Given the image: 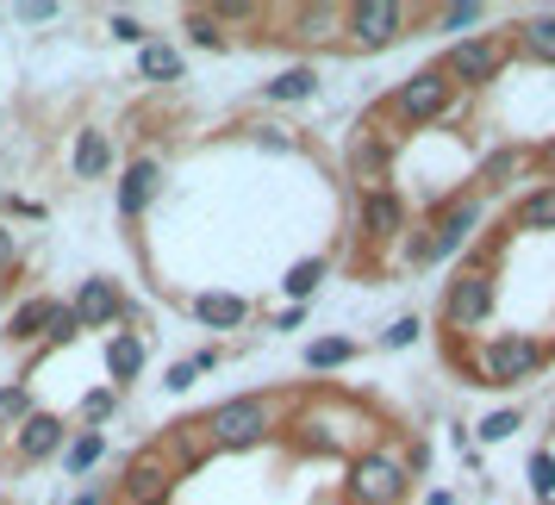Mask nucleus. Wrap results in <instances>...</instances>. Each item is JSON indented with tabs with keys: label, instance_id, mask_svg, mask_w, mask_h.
<instances>
[{
	"label": "nucleus",
	"instance_id": "obj_9",
	"mask_svg": "<svg viewBox=\"0 0 555 505\" xmlns=\"http://www.w3.org/2000/svg\"><path fill=\"white\" fill-rule=\"evenodd\" d=\"M475 225H480V200H450L443 212H437L430 237H425L430 262H437V256H455L462 244H468V237H475Z\"/></svg>",
	"mask_w": 555,
	"mask_h": 505
},
{
	"label": "nucleus",
	"instance_id": "obj_6",
	"mask_svg": "<svg viewBox=\"0 0 555 505\" xmlns=\"http://www.w3.org/2000/svg\"><path fill=\"white\" fill-rule=\"evenodd\" d=\"M443 319H450V331H480L487 325V319H493V275H480V269L455 275L450 294H443Z\"/></svg>",
	"mask_w": 555,
	"mask_h": 505
},
{
	"label": "nucleus",
	"instance_id": "obj_39",
	"mask_svg": "<svg viewBox=\"0 0 555 505\" xmlns=\"http://www.w3.org/2000/svg\"><path fill=\"white\" fill-rule=\"evenodd\" d=\"M69 505H101V493H81V500H69Z\"/></svg>",
	"mask_w": 555,
	"mask_h": 505
},
{
	"label": "nucleus",
	"instance_id": "obj_36",
	"mask_svg": "<svg viewBox=\"0 0 555 505\" xmlns=\"http://www.w3.org/2000/svg\"><path fill=\"white\" fill-rule=\"evenodd\" d=\"M113 38H119V44H151V31L138 26L131 13H113Z\"/></svg>",
	"mask_w": 555,
	"mask_h": 505
},
{
	"label": "nucleus",
	"instance_id": "obj_5",
	"mask_svg": "<svg viewBox=\"0 0 555 505\" xmlns=\"http://www.w3.org/2000/svg\"><path fill=\"white\" fill-rule=\"evenodd\" d=\"M455 101V88L443 69H418V76L400 81V94H393V113H400L405 126H430V119H443Z\"/></svg>",
	"mask_w": 555,
	"mask_h": 505
},
{
	"label": "nucleus",
	"instance_id": "obj_11",
	"mask_svg": "<svg viewBox=\"0 0 555 505\" xmlns=\"http://www.w3.org/2000/svg\"><path fill=\"white\" fill-rule=\"evenodd\" d=\"M69 312H76V325L81 331H101V325H113V319H119V312H126V300H119V287H113V281H81V294H76V306H69Z\"/></svg>",
	"mask_w": 555,
	"mask_h": 505
},
{
	"label": "nucleus",
	"instance_id": "obj_40",
	"mask_svg": "<svg viewBox=\"0 0 555 505\" xmlns=\"http://www.w3.org/2000/svg\"><path fill=\"white\" fill-rule=\"evenodd\" d=\"M550 169H555V144H550Z\"/></svg>",
	"mask_w": 555,
	"mask_h": 505
},
{
	"label": "nucleus",
	"instance_id": "obj_15",
	"mask_svg": "<svg viewBox=\"0 0 555 505\" xmlns=\"http://www.w3.org/2000/svg\"><path fill=\"white\" fill-rule=\"evenodd\" d=\"M194 319H201L206 331H237L250 319V300H237V294H201V300H194Z\"/></svg>",
	"mask_w": 555,
	"mask_h": 505
},
{
	"label": "nucleus",
	"instance_id": "obj_34",
	"mask_svg": "<svg viewBox=\"0 0 555 505\" xmlns=\"http://www.w3.org/2000/svg\"><path fill=\"white\" fill-rule=\"evenodd\" d=\"M0 418H13V425H26L31 418V393L26 387H0Z\"/></svg>",
	"mask_w": 555,
	"mask_h": 505
},
{
	"label": "nucleus",
	"instance_id": "obj_3",
	"mask_svg": "<svg viewBox=\"0 0 555 505\" xmlns=\"http://www.w3.org/2000/svg\"><path fill=\"white\" fill-rule=\"evenodd\" d=\"M405 500V462L400 455H356L350 462V505H400Z\"/></svg>",
	"mask_w": 555,
	"mask_h": 505
},
{
	"label": "nucleus",
	"instance_id": "obj_32",
	"mask_svg": "<svg viewBox=\"0 0 555 505\" xmlns=\"http://www.w3.org/2000/svg\"><path fill=\"white\" fill-rule=\"evenodd\" d=\"M518 425H525V418H518V405H512V412H487V418H480V443H505Z\"/></svg>",
	"mask_w": 555,
	"mask_h": 505
},
{
	"label": "nucleus",
	"instance_id": "obj_16",
	"mask_svg": "<svg viewBox=\"0 0 555 505\" xmlns=\"http://www.w3.org/2000/svg\"><path fill=\"white\" fill-rule=\"evenodd\" d=\"M113 169V144H106V131L81 126L76 131V181H101Z\"/></svg>",
	"mask_w": 555,
	"mask_h": 505
},
{
	"label": "nucleus",
	"instance_id": "obj_26",
	"mask_svg": "<svg viewBox=\"0 0 555 505\" xmlns=\"http://www.w3.org/2000/svg\"><path fill=\"white\" fill-rule=\"evenodd\" d=\"M101 450H106V437H101V430H81L76 443L63 450V468H69V475H88V468L101 462Z\"/></svg>",
	"mask_w": 555,
	"mask_h": 505
},
{
	"label": "nucleus",
	"instance_id": "obj_29",
	"mask_svg": "<svg viewBox=\"0 0 555 505\" xmlns=\"http://www.w3.org/2000/svg\"><path fill=\"white\" fill-rule=\"evenodd\" d=\"M530 487H537V500H543V505L555 500V455H550V450L530 455Z\"/></svg>",
	"mask_w": 555,
	"mask_h": 505
},
{
	"label": "nucleus",
	"instance_id": "obj_21",
	"mask_svg": "<svg viewBox=\"0 0 555 505\" xmlns=\"http://www.w3.org/2000/svg\"><path fill=\"white\" fill-rule=\"evenodd\" d=\"M106 368H113V387L119 380H138L144 375V344L131 331H113V350H106Z\"/></svg>",
	"mask_w": 555,
	"mask_h": 505
},
{
	"label": "nucleus",
	"instance_id": "obj_31",
	"mask_svg": "<svg viewBox=\"0 0 555 505\" xmlns=\"http://www.w3.org/2000/svg\"><path fill=\"white\" fill-rule=\"evenodd\" d=\"M113 412H119V387H94V393L81 400V418H88V425H101Z\"/></svg>",
	"mask_w": 555,
	"mask_h": 505
},
{
	"label": "nucleus",
	"instance_id": "obj_13",
	"mask_svg": "<svg viewBox=\"0 0 555 505\" xmlns=\"http://www.w3.org/2000/svg\"><path fill=\"white\" fill-rule=\"evenodd\" d=\"M63 437H69V430H63V418H56V412H31L26 425L13 430V443H20V455H26V462L63 455Z\"/></svg>",
	"mask_w": 555,
	"mask_h": 505
},
{
	"label": "nucleus",
	"instance_id": "obj_18",
	"mask_svg": "<svg viewBox=\"0 0 555 505\" xmlns=\"http://www.w3.org/2000/svg\"><path fill=\"white\" fill-rule=\"evenodd\" d=\"M512 225L518 231H555V181L550 187H530L525 200L512 206Z\"/></svg>",
	"mask_w": 555,
	"mask_h": 505
},
{
	"label": "nucleus",
	"instance_id": "obj_8",
	"mask_svg": "<svg viewBox=\"0 0 555 505\" xmlns=\"http://www.w3.org/2000/svg\"><path fill=\"white\" fill-rule=\"evenodd\" d=\"M169 493H176V468H169L156 450L131 455L126 480H119V500L126 505H169Z\"/></svg>",
	"mask_w": 555,
	"mask_h": 505
},
{
	"label": "nucleus",
	"instance_id": "obj_33",
	"mask_svg": "<svg viewBox=\"0 0 555 505\" xmlns=\"http://www.w3.org/2000/svg\"><path fill=\"white\" fill-rule=\"evenodd\" d=\"M188 31H194V44H206V51H225V31H219L212 13H188Z\"/></svg>",
	"mask_w": 555,
	"mask_h": 505
},
{
	"label": "nucleus",
	"instance_id": "obj_35",
	"mask_svg": "<svg viewBox=\"0 0 555 505\" xmlns=\"http://www.w3.org/2000/svg\"><path fill=\"white\" fill-rule=\"evenodd\" d=\"M76 312H69V306L56 300V312H51V325H44V337H51V344H69V337H76Z\"/></svg>",
	"mask_w": 555,
	"mask_h": 505
},
{
	"label": "nucleus",
	"instance_id": "obj_12",
	"mask_svg": "<svg viewBox=\"0 0 555 505\" xmlns=\"http://www.w3.org/2000/svg\"><path fill=\"white\" fill-rule=\"evenodd\" d=\"M156 187H163V163H156V156H138L126 176H119V212L138 219V212L156 200Z\"/></svg>",
	"mask_w": 555,
	"mask_h": 505
},
{
	"label": "nucleus",
	"instance_id": "obj_41",
	"mask_svg": "<svg viewBox=\"0 0 555 505\" xmlns=\"http://www.w3.org/2000/svg\"><path fill=\"white\" fill-rule=\"evenodd\" d=\"M0 450H7V430H0Z\"/></svg>",
	"mask_w": 555,
	"mask_h": 505
},
{
	"label": "nucleus",
	"instance_id": "obj_38",
	"mask_svg": "<svg viewBox=\"0 0 555 505\" xmlns=\"http://www.w3.org/2000/svg\"><path fill=\"white\" fill-rule=\"evenodd\" d=\"M194 362H176V368H169V380H163V387H176V393H188V387H194Z\"/></svg>",
	"mask_w": 555,
	"mask_h": 505
},
{
	"label": "nucleus",
	"instance_id": "obj_14",
	"mask_svg": "<svg viewBox=\"0 0 555 505\" xmlns=\"http://www.w3.org/2000/svg\"><path fill=\"white\" fill-rule=\"evenodd\" d=\"M294 38H306V44H331V38H344V7H331V0L300 7V13H294Z\"/></svg>",
	"mask_w": 555,
	"mask_h": 505
},
{
	"label": "nucleus",
	"instance_id": "obj_25",
	"mask_svg": "<svg viewBox=\"0 0 555 505\" xmlns=\"http://www.w3.org/2000/svg\"><path fill=\"white\" fill-rule=\"evenodd\" d=\"M319 281H325V262H319V256H306V262L287 269L281 287H287V300H312V294H319Z\"/></svg>",
	"mask_w": 555,
	"mask_h": 505
},
{
	"label": "nucleus",
	"instance_id": "obj_7",
	"mask_svg": "<svg viewBox=\"0 0 555 505\" xmlns=\"http://www.w3.org/2000/svg\"><path fill=\"white\" fill-rule=\"evenodd\" d=\"M443 76H450V88L462 81V88H487V81L505 69V44L500 38H462L450 51V63H437Z\"/></svg>",
	"mask_w": 555,
	"mask_h": 505
},
{
	"label": "nucleus",
	"instance_id": "obj_1",
	"mask_svg": "<svg viewBox=\"0 0 555 505\" xmlns=\"http://www.w3.org/2000/svg\"><path fill=\"white\" fill-rule=\"evenodd\" d=\"M201 430H206L212 450H250V443H262V437L275 430V405L256 400V393H244V400L212 405V412L201 418Z\"/></svg>",
	"mask_w": 555,
	"mask_h": 505
},
{
	"label": "nucleus",
	"instance_id": "obj_10",
	"mask_svg": "<svg viewBox=\"0 0 555 505\" xmlns=\"http://www.w3.org/2000/svg\"><path fill=\"white\" fill-rule=\"evenodd\" d=\"M356 212H362V231H369L375 244H387V237H400V231H405V206H400L393 187H362Z\"/></svg>",
	"mask_w": 555,
	"mask_h": 505
},
{
	"label": "nucleus",
	"instance_id": "obj_23",
	"mask_svg": "<svg viewBox=\"0 0 555 505\" xmlns=\"http://www.w3.org/2000/svg\"><path fill=\"white\" fill-rule=\"evenodd\" d=\"M344 362H356V344H350V337H319V344H306V368H319V375L344 368Z\"/></svg>",
	"mask_w": 555,
	"mask_h": 505
},
{
	"label": "nucleus",
	"instance_id": "obj_19",
	"mask_svg": "<svg viewBox=\"0 0 555 505\" xmlns=\"http://www.w3.org/2000/svg\"><path fill=\"white\" fill-rule=\"evenodd\" d=\"M51 312H56V300H26V306H13V319H7V337L13 344H31V337H44V325H51Z\"/></svg>",
	"mask_w": 555,
	"mask_h": 505
},
{
	"label": "nucleus",
	"instance_id": "obj_2",
	"mask_svg": "<svg viewBox=\"0 0 555 505\" xmlns=\"http://www.w3.org/2000/svg\"><path fill=\"white\" fill-rule=\"evenodd\" d=\"M537 368H543V344L525 331H500L480 350V387H512V380H530Z\"/></svg>",
	"mask_w": 555,
	"mask_h": 505
},
{
	"label": "nucleus",
	"instance_id": "obj_28",
	"mask_svg": "<svg viewBox=\"0 0 555 505\" xmlns=\"http://www.w3.org/2000/svg\"><path fill=\"white\" fill-rule=\"evenodd\" d=\"M480 20H487L480 0H462V7H443V13H437V26L443 31H468V26H480Z\"/></svg>",
	"mask_w": 555,
	"mask_h": 505
},
{
	"label": "nucleus",
	"instance_id": "obj_22",
	"mask_svg": "<svg viewBox=\"0 0 555 505\" xmlns=\"http://www.w3.org/2000/svg\"><path fill=\"white\" fill-rule=\"evenodd\" d=\"M138 76L144 81H181V51L176 44H138Z\"/></svg>",
	"mask_w": 555,
	"mask_h": 505
},
{
	"label": "nucleus",
	"instance_id": "obj_4",
	"mask_svg": "<svg viewBox=\"0 0 555 505\" xmlns=\"http://www.w3.org/2000/svg\"><path fill=\"white\" fill-rule=\"evenodd\" d=\"M405 13L400 0H356V7H344V38L350 44H362V51H380V44H393L405 31Z\"/></svg>",
	"mask_w": 555,
	"mask_h": 505
},
{
	"label": "nucleus",
	"instance_id": "obj_24",
	"mask_svg": "<svg viewBox=\"0 0 555 505\" xmlns=\"http://www.w3.org/2000/svg\"><path fill=\"white\" fill-rule=\"evenodd\" d=\"M350 169H356V181H362V187H380V169H387V144H380V138H362V144L350 151Z\"/></svg>",
	"mask_w": 555,
	"mask_h": 505
},
{
	"label": "nucleus",
	"instance_id": "obj_27",
	"mask_svg": "<svg viewBox=\"0 0 555 505\" xmlns=\"http://www.w3.org/2000/svg\"><path fill=\"white\" fill-rule=\"evenodd\" d=\"M518 169H525V151L512 144V151H493L480 163V181H487V187H505V176H518Z\"/></svg>",
	"mask_w": 555,
	"mask_h": 505
},
{
	"label": "nucleus",
	"instance_id": "obj_30",
	"mask_svg": "<svg viewBox=\"0 0 555 505\" xmlns=\"http://www.w3.org/2000/svg\"><path fill=\"white\" fill-rule=\"evenodd\" d=\"M418 312H405V319H393V325L380 331V350H405V344H418Z\"/></svg>",
	"mask_w": 555,
	"mask_h": 505
},
{
	"label": "nucleus",
	"instance_id": "obj_37",
	"mask_svg": "<svg viewBox=\"0 0 555 505\" xmlns=\"http://www.w3.org/2000/svg\"><path fill=\"white\" fill-rule=\"evenodd\" d=\"M13 269H20V237L0 225V275H13Z\"/></svg>",
	"mask_w": 555,
	"mask_h": 505
},
{
	"label": "nucleus",
	"instance_id": "obj_17",
	"mask_svg": "<svg viewBox=\"0 0 555 505\" xmlns=\"http://www.w3.org/2000/svg\"><path fill=\"white\" fill-rule=\"evenodd\" d=\"M518 51H525L530 63H555V13H530V20H518Z\"/></svg>",
	"mask_w": 555,
	"mask_h": 505
},
{
	"label": "nucleus",
	"instance_id": "obj_20",
	"mask_svg": "<svg viewBox=\"0 0 555 505\" xmlns=\"http://www.w3.org/2000/svg\"><path fill=\"white\" fill-rule=\"evenodd\" d=\"M262 94H269V101H281V106H287V101H312V94H319V69H312V63H300V69H281Z\"/></svg>",
	"mask_w": 555,
	"mask_h": 505
}]
</instances>
